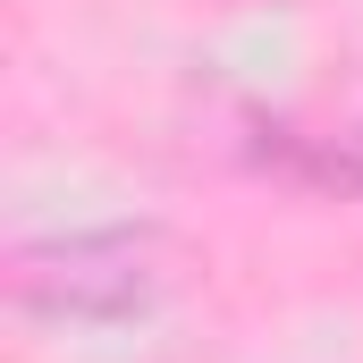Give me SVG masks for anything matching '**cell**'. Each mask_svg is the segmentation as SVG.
Masks as SVG:
<instances>
[{"mask_svg": "<svg viewBox=\"0 0 363 363\" xmlns=\"http://www.w3.org/2000/svg\"><path fill=\"white\" fill-rule=\"evenodd\" d=\"M186 245L161 220H93V228H51V237H17L0 262V296L17 321H51V330H118L161 313V296L178 287Z\"/></svg>", "mask_w": 363, "mask_h": 363, "instance_id": "6da1fadb", "label": "cell"}, {"mask_svg": "<svg viewBox=\"0 0 363 363\" xmlns=\"http://www.w3.org/2000/svg\"><path fill=\"white\" fill-rule=\"evenodd\" d=\"M245 152H254L262 169H279V178H296V186H321V194H347V203H363V110H355V118H338V127L254 118Z\"/></svg>", "mask_w": 363, "mask_h": 363, "instance_id": "7a4b0ae2", "label": "cell"}]
</instances>
